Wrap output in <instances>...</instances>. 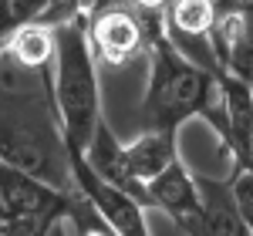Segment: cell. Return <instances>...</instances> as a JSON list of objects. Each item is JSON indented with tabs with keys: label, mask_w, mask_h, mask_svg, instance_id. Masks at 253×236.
I'll return each instance as SVG.
<instances>
[{
	"label": "cell",
	"mask_w": 253,
	"mask_h": 236,
	"mask_svg": "<svg viewBox=\"0 0 253 236\" xmlns=\"http://www.w3.org/2000/svg\"><path fill=\"white\" fill-rule=\"evenodd\" d=\"M0 162L75 193L68 145L51 91V68H27L0 47Z\"/></svg>",
	"instance_id": "cell-1"
},
{
	"label": "cell",
	"mask_w": 253,
	"mask_h": 236,
	"mask_svg": "<svg viewBox=\"0 0 253 236\" xmlns=\"http://www.w3.org/2000/svg\"><path fill=\"white\" fill-rule=\"evenodd\" d=\"M149 81L138 108V125L142 132H166L175 135L186 121L206 118L223 135V88H219V71H206L193 61H186L172 47L162 27V10L149 14Z\"/></svg>",
	"instance_id": "cell-2"
},
{
	"label": "cell",
	"mask_w": 253,
	"mask_h": 236,
	"mask_svg": "<svg viewBox=\"0 0 253 236\" xmlns=\"http://www.w3.org/2000/svg\"><path fill=\"white\" fill-rule=\"evenodd\" d=\"M51 91H54V108L61 118L64 145H68V152H81L101 121L98 64L91 58L81 14H71L54 24Z\"/></svg>",
	"instance_id": "cell-3"
},
{
	"label": "cell",
	"mask_w": 253,
	"mask_h": 236,
	"mask_svg": "<svg viewBox=\"0 0 253 236\" xmlns=\"http://www.w3.org/2000/svg\"><path fill=\"white\" fill-rule=\"evenodd\" d=\"M149 14L152 10H135L128 3H108L98 14L84 17V34H88V47L98 68H128L132 61L145 54L149 44Z\"/></svg>",
	"instance_id": "cell-4"
},
{
	"label": "cell",
	"mask_w": 253,
	"mask_h": 236,
	"mask_svg": "<svg viewBox=\"0 0 253 236\" xmlns=\"http://www.w3.org/2000/svg\"><path fill=\"white\" fill-rule=\"evenodd\" d=\"M71 162V179H75V189L95 206V213L101 216V223L112 230L115 236H152L149 233V223H145V206H138L132 196H125L122 189L101 182V179L84 165L81 152H68Z\"/></svg>",
	"instance_id": "cell-5"
},
{
	"label": "cell",
	"mask_w": 253,
	"mask_h": 236,
	"mask_svg": "<svg viewBox=\"0 0 253 236\" xmlns=\"http://www.w3.org/2000/svg\"><path fill=\"white\" fill-rule=\"evenodd\" d=\"M216 68L253 88V0L223 7L210 31Z\"/></svg>",
	"instance_id": "cell-6"
},
{
	"label": "cell",
	"mask_w": 253,
	"mask_h": 236,
	"mask_svg": "<svg viewBox=\"0 0 253 236\" xmlns=\"http://www.w3.org/2000/svg\"><path fill=\"white\" fill-rule=\"evenodd\" d=\"M71 193L0 162V216H64Z\"/></svg>",
	"instance_id": "cell-7"
},
{
	"label": "cell",
	"mask_w": 253,
	"mask_h": 236,
	"mask_svg": "<svg viewBox=\"0 0 253 236\" xmlns=\"http://www.w3.org/2000/svg\"><path fill=\"white\" fill-rule=\"evenodd\" d=\"M196 189H199V206H196L193 216L179 226V233H186V236H253L247 230V223L240 219V213H236L230 179L196 176Z\"/></svg>",
	"instance_id": "cell-8"
},
{
	"label": "cell",
	"mask_w": 253,
	"mask_h": 236,
	"mask_svg": "<svg viewBox=\"0 0 253 236\" xmlns=\"http://www.w3.org/2000/svg\"><path fill=\"white\" fill-rule=\"evenodd\" d=\"M81 158H84V165H88L101 182H108V186L122 189L125 196L135 199L138 206L152 209V206H149V193H145V186H142V182L128 172V165H125V145L118 142V135L108 128L105 118L98 121V128L91 132L88 145L81 149Z\"/></svg>",
	"instance_id": "cell-9"
},
{
	"label": "cell",
	"mask_w": 253,
	"mask_h": 236,
	"mask_svg": "<svg viewBox=\"0 0 253 236\" xmlns=\"http://www.w3.org/2000/svg\"><path fill=\"white\" fill-rule=\"evenodd\" d=\"M145 193H149V206L152 209H162L175 226H182L196 213V206H199L196 176L179 158H175L172 165H166L152 182H145Z\"/></svg>",
	"instance_id": "cell-10"
},
{
	"label": "cell",
	"mask_w": 253,
	"mask_h": 236,
	"mask_svg": "<svg viewBox=\"0 0 253 236\" xmlns=\"http://www.w3.org/2000/svg\"><path fill=\"white\" fill-rule=\"evenodd\" d=\"M78 14L75 0H0V47L10 34L31 24H58V20Z\"/></svg>",
	"instance_id": "cell-11"
},
{
	"label": "cell",
	"mask_w": 253,
	"mask_h": 236,
	"mask_svg": "<svg viewBox=\"0 0 253 236\" xmlns=\"http://www.w3.org/2000/svg\"><path fill=\"white\" fill-rule=\"evenodd\" d=\"M179 158V149H175V135H166V132H138L135 142L125 145V165L128 172L145 186Z\"/></svg>",
	"instance_id": "cell-12"
},
{
	"label": "cell",
	"mask_w": 253,
	"mask_h": 236,
	"mask_svg": "<svg viewBox=\"0 0 253 236\" xmlns=\"http://www.w3.org/2000/svg\"><path fill=\"white\" fill-rule=\"evenodd\" d=\"M20 64L27 68H51L54 61V27L51 24H31L20 27L17 34H10L3 44Z\"/></svg>",
	"instance_id": "cell-13"
},
{
	"label": "cell",
	"mask_w": 253,
	"mask_h": 236,
	"mask_svg": "<svg viewBox=\"0 0 253 236\" xmlns=\"http://www.w3.org/2000/svg\"><path fill=\"white\" fill-rule=\"evenodd\" d=\"M64 223H71V226L78 230V236H115L108 226H105V223H101V216L95 213V206L81 196L78 189H75V193H71V199H68Z\"/></svg>",
	"instance_id": "cell-14"
},
{
	"label": "cell",
	"mask_w": 253,
	"mask_h": 236,
	"mask_svg": "<svg viewBox=\"0 0 253 236\" xmlns=\"http://www.w3.org/2000/svg\"><path fill=\"white\" fill-rule=\"evenodd\" d=\"M230 193H233L236 213L247 223V230L253 233V169H236L230 176Z\"/></svg>",
	"instance_id": "cell-15"
},
{
	"label": "cell",
	"mask_w": 253,
	"mask_h": 236,
	"mask_svg": "<svg viewBox=\"0 0 253 236\" xmlns=\"http://www.w3.org/2000/svg\"><path fill=\"white\" fill-rule=\"evenodd\" d=\"M108 3H115V0H75V10H78L81 17H91V14H98Z\"/></svg>",
	"instance_id": "cell-16"
},
{
	"label": "cell",
	"mask_w": 253,
	"mask_h": 236,
	"mask_svg": "<svg viewBox=\"0 0 253 236\" xmlns=\"http://www.w3.org/2000/svg\"><path fill=\"white\" fill-rule=\"evenodd\" d=\"M118 3H128V7H135V10H166L169 0H118Z\"/></svg>",
	"instance_id": "cell-17"
},
{
	"label": "cell",
	"mask_w": 253,
	"mask_h": 236,
	"mask_svg": "<svg viewBox=\"0 0 253 236\" xmlns=\"http://www.w3.org/2000/svg\"><path fill=\"white\" fill-rule=\"evenodd\" d=\"M44 236H68V230H64V216L61 219H54L47 230H44Z\"/></svg>",
	"instance_id": "cell-18"
},
{
	"label": "cell",
	"mask_w": 253,
	"mask_h": 236,
	"mask_svg": "<svg viewBox=\"0 0 253 236\" xmlns=\"http://www.w3.org/2000/svg\"><path fill=\"white\" fill-rule=\"evenodd\" d=\"M236 3H243V0H219V10L223 7H236Z\"/></svg>",
	"instance_id": "cell-19"
},
{
	"label": "cell",
	"mask_w": 253,
	"mask_h": 236,
	"mask_svg": "<svg viewBox=\"0 0 253 236\" xmlns=\"http://www.w3.org/2000/svg\"><path fill=\"white\" fill-rule=\"evenodd\" d=\"M216 3H219V0H216Z\"/></svg>",
	"instance_id": "cell-20"
}]
</instances>
